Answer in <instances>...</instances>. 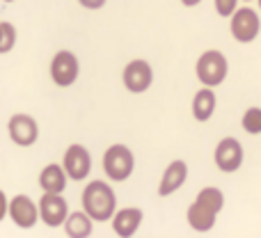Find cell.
<instances>
[{
    "label": "cell",
    "instance_id": "obj_4",
    "mask_svg": "<svg viewBox=\"0 0 261 238\" xmlns=\"http://www.w3.org/2000/svg\"><path fill=\"white\" fill-rule=\"evenodd\" d=\"M229 32L239 44H252L261 32L259 14L250 7H239L234 16L229 18Z\"/></svg>",
    "mask_w": 261,
    "mask_h": 238
},
{
    "label": "cell",
    "instance_id": "obj_18",
    "mask_svg": "<svg viewBox=\"0 0 261 238\" xmlns=\"http://www.w3.org/2000/svg\"><path fill=\"white\" fill-rule=\"evenodd\" d=\"M195 202H199L202 206L211 208L213 213H220L222 206H225V193H222L220 188H216V186H206V188H202L197 193Z\"/></svg>",
    "mask_w": 261,
    "mask_h": 238
},
{
    "label": "cell",
    "instance_id": "obj_11",
    "mask_svg": "<svg viewBox=\"0 0 261 238\" xmlns=\"http://www.w3.org/2000/svg\"><path fill=\"white\" fill-rule=\"evenodd\" d=\"M9 218L21 229H32L39 222V206L28 195H14L9 199Z\"/></svg>",
    "mask_w": 261,
    "mask_h": 238
},
{
    "label": "cell",
    "instance_id": "obj_1",
    "mask_svg": "<svg viewBox=\"0 0 261 238\" xmlns=\"http://www.w3.org/2000/svg\"><path fill=\"white\" fill-rule=\"evenodd\" d=\"M83 211L94 222H108L117 213V195L106 181L94 179L83 188Z\"/></svg>",
    "mask_w": 261,
    "mask_h": 238
},
{
    "label": "cell",
    "instance_id": "obj_25",
    "mask_svg": "<svg viewBox=\"0 0 261 238\" xmlns=\"http://www.w3.org/2000/svg\"><path fill=\"white\" fill-rule=\"evenodd\" d=\"M3 3H14V0H3Z\"/></svg>",
    "mask_w": 261,
    "mask_h": 238
},
{
    "label": "cell",
    "instance_id": "obj_22",
    "mask_svg": "<svg viewBox=\"0 0 261 238\" xmlns=\"http://www.w3.org/2000/svg\"><path fill=\"white\" fill-rule=\"evenodd\" d=\"M7 216H9V199H7V195L0 190V222H3Z\"/></svg>",
    "mask_w": 261,
    "mask_h": 238
},
{
    "label": "cell",
    "instance_id": "obj_15",
    "mask_svg": "<svg viewBox=\"0 0 261 238\" xmlns=\"http://www.w3.org/2000/svg\"><path fill=\"white\" fill-rule=\"evenodd\" d=\"M186 220H188V225H190L193 231H197V234H206V231H211L213 227H216L218 213H213L211 208L202 206L199 202H193L188 206V211H186Z\"/></svg>",
    "mask_w": 261,
    "mask_h": 238
},
{
    "label": "cell",
    "instance_id": "obj_19",
    "mask_svg": "<svg viewBox=\"0 0 261 238\" xmlns=\"http://www.w3.org/2000/svg\"><path fill=\"white\" fill-rule=\"evenodd\" d=\"M241 126H243L245 133H250V135H261V108L252 105V108L245 110L243 117H241Z\"/></svg>",
    "mask_w": 261,
    "mask_h": 238
},
{
    "label": "cell",
    "instance_id": "obj_13",
    "mask_svg": "<svg viewBox=\"0 0 261 238\" xmlns=\"http://www.w3.org/2000/svg\"><path fill=\"white\" fill-rule=\"evenodd\" d=\"M142 220H144L142 208L126 206V208H119L110 222H113V231L119 238H133L135 231H138L140 225H142Z\"/></svg>",
    "mask_w": 261,
    "mask_h": 238
},
{
    "label": "cell",
    "instance_id": "obj_26",
    "mask_svg": "<svg viewBox=\"0 0 261 238\" xmlns=\"http://www.w3.org/2000/svg\"><path fill=\"white\" fill-rule=\"evenodd\" d=\"M257 3H259V9H261V0H257Z\"/></svg>",
    "mask_w": 261,
    "mask_h": 238
},
{
    "label": "cell",
    "instance_id": "obj_2",
    "mask_svg": "<svg viewBox=\"0 0 261 238\" xmlns=\"http://www.w3.org/2000/svg\"><path fill=\"white\" fill-rule=\"evenodd\" d=\"M195 76H197V81L204 87H211V90L222 85L227 81V76H229V60H227V55L218 48L204 50L197 58V62H195Z\"/></svg>",
    "mask_w": 261,
    "mask_h": 238
},
{
    "label": "cell",
    "instance_id": "obj_17",
    "mask_svg": "<svg viewBox=\"0 0 261 238\" xmlns=\"http://www.w3.org/2000/svg\"><path fill=\"white\" fill-rule=\"evenodd\" d=\"M62 227L69 238H90L94 231V220L85 211H71Z\"/></svg>",
    "mask_w": 261,
    "mask_h": 238
},
{
    "label": "cell",
    "instance_id": "obj_12",
    "mask_svg": "<svg viewBox=\"0 0 261 238\" xmlns=\"http://www.w3.org/2000/svg\"><path fill=\"white\" fill-rule=\"evenodd\" d=\"M186 181H188V163L176 158V161H172L170 165L165 167V172H163L161 183H158V195H161V197H170Z\"/></svg>",
    "mask_w": 261,
    "mask_h": 238
},
{
    "label": "cell",
    "instance_id": "obj_6",
    "mask_svg": "<svg viewBox=\"0 0 261 238\" xmlns=\"http://www.w3.org/2000/svg\"><path fill=\"white\" fill-rule=\"evenodd\" d=\"M213 161H216V167L225 174H234V172L241 170L245 161V151L243 144L236 138H222L220 142L216 144V151H213Z\"/></svg>",
    "mask_w": 261,
    "mask_h": 238
},
{
    "label": "cell",
    "instance_id": "obj_16",
    "mask_svg": "<svg viewBox=\"0 0 261 238\" xmlns=\"http://www.w3.org/2000/svg\"><path fill=\"white\" fill-rule=\"evenodd\" d=\"M216 108H218V96L211 87H202V90L195 92L193 103H190L195 121H208L216 113Z\"/></svg>",
    "mask_w": 261,
    "mask_h": 238
},
{
    "label": "cell",
    "instance_id": "obj_21",
    "mask_svg": "<svg viewBox=\"0 0 261 238\" xmlns=\"http://www.w3.org/2000/svg\"><path fill=\"white\" fill-rule=\"evenodd\" d=\"M239 3H241V0H213L218 16H222V18H231V16H234L236 9H239Z\"/></svg>",
    "mask_w": 261,
    "mask_h": 238
},
{
    "label": "cell",
    "instance_id": "obj_27",
    "mask_svg": "<svg viewBox=\"0 0 261 238\" xmlns=\"http://www.w3.org/2000/svg\"><path fill=\"white\" fill-rule=\"evenodd\" d=\"M245 3H252V0H245Z\"/></svg>",
    "mask_w": 261,
    "mask_h": 238
},
{
    "label": "cell",
    "instance_id": "obj_5",
    "mask_svg": "<svg viewBox=\"0 0 261 238\" xmlns=\"http://www.w3.org/2000/svg\"><path fill=\"white\" fill-rule=\"evenodd\" d=\"M78 73H81V62L71 50L62 48L53 55L50 60V78L58 87H71L78 81Z\"/></svg>",
    "mask_w": 261,
    "mask_h": 238
},
{
    "label": "cell",
    "instance_id": "obj_14",
    "mask_svg": "<svg viewBox=\"0 0 261 238\" xmlns=\"http://www.w3.org/2000/svg\"><path fill=\"white\" fill-rule=\"evenodd\" d=\"M67 172H64L62 165L58 163H48L44 170L39 172V186L46 195H62L64 188H67Z\"/></svg>",
    "mask_w": 261,
    "mask_h": 238
},
{
    "label": "cell",
    "instance_id": "obj_8",
    "mask_svg": "<svg viewBox=\"0 0 261 238\" xmlns=\"http://www.w3.org/2000/svg\"><path fill=\"white\" fill-rule=\"evenodd\" d=\"M7 133L16 147H32V144L39 140V124L32 115L18 113L12 115L7 121Z\"/></svg>",
    "mask_w": 261,
    "mask_h": 238
},
{
    "label": "cell",
    "instance_id": "obj_10",
    "mask_svg": "<svg viewBox=\"0 0 261 238\" xmlns=\"http://www.w3.org/2000/svg\"><path fill=\"white\" fill-rule=\"evenodd\" d=\"M39 220L46 227H62L69 218V204L62 195H41L39 199Z\"/></svg>",
    "mask_w": 261,
    "mask_h": 238
},
{
    "label": "cell",
    "instance_id": "obj_20",
    "mask_svg": "<svg viewBox=\"0 0 261 238\" xmlns=\"http://www.w3.org/2000/svg\"><path fill=\"white\" fill-rule=\"evenodd\" d=\"M16 44V28L9 21H0V55L9 53Z\"/></svg>",
    "mask_w": 261,
    "mask_h": 238
},
{
    "label": "cell",
    "instance_id": "obj_7",
    "mask_svg": "<svg viewBox=\"0 0 261 238\" xmlns=\"http://www.w3.org/2000/svg\"><path fill=\"white\" fill-rule=\"evenodd\" d=\"M122 83L130 94H144L153 85V69L147 60H130L122 71Z\"/></svg>",
    "mask_w": 261,
    "mask_h": 238
},
{
    "label": "cell",
    "instance_id": "obj_24",
    "mask_svg": "<svg viewBox=\"0 0 261 238\" xmlns=\"http://www.w3.org/2000/svg\"><path fill=\"white\" fill-rule=\"evenodd\" d=\"M199 3H202V0H181V5H184V7H197Z\"/></svg>",
    "mask_w": 261,
    "mask_h": 238
},
{
    "label": "cell",
    "instance_id": "obj_23",
    "mask_svg": "<svg viewBox=\"0 0 261 238\" xmlns=\"http://www.w3.org/2000/svg\"><path fill=\"white\" fill-rule=\"evenodd\" d=\"M78 3H81L85 9H90V12H94V9H101V7H103V5L108 3V0H78Z\"/></svg>",
    "mask_w": 261,
    "mask_h": 238
},
{
    "label": "cell",
    "instance_id": "obj_3",
    "mask_svg": "<svg viewBox=\"0 0 261 238\" xmlns=\"http://www.w3.org/2000/svg\"><path fill=\"white\" fill-rule=\"evenodd\" d=\"M135 170V156L126 144H113L103 153V172L110 181H126Z\"/></svg>",
    "mask_w": 261,
    "mask_h": 238
},
{
    "label": "cell",
    "instance_id": "obj_9",
    "mask_svg": "<svg viewBox=\"0 0 261 238\" xmlns=\"http://www.w3.org/2000/svg\"><path fill=\"white\" fill-rule=\"evenodd\" d=\"M62 167L67 172V176L71 181H83L90 176L92 172V156L83 144H71L67 147L64 151V158H62Z\"/></svg>",
    "mask_w": 261,
    "mask_h": 238
}]
</instances>
